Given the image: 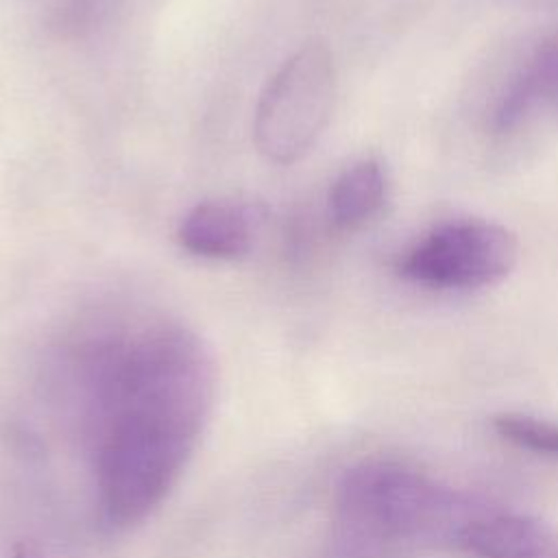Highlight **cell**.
Wrapping results in <instances>:
<instances>
[{
  "mask_svg": "<svg viewBox=\"0 0 558 558\" xmlns=\"http://www.w3.org/2000/svg\"><path fill=\"white\" fill-rule=\"evenodd\" d=\"M519 259L517 235L486 220L440 225L399 262V272L432 288H484L510 275Z\"/></svg>",
  "mask_w": 558,
  "mask_h": 558,
  "instance_id": "277c9868",
  "label": "cell"
},
{
  "mask_svg": "<svg viewBox=\"0 0 558 558\" xmlns=\"http://www.w3.org/2000/svg\"><path fill=\"white\" fill-rule=\"evenodd\" d=\"M214 392V357L181 325H150L96 351L85 423L107 525H137L163 504L203 436Z\"/></svg>",
  "mask_w": 558,
  "mask_h": 558,
  "instance_id": "6da1fadb",
  "label": "cell"
},
{
  "mask_svg": "<svg viewBox=\"0 0 558 558\" xmlns=\"http://www.w3.org/2000/svg\"><path fill=\"white\" fill-rule=\"evenodd\" d=\"M486 506L392 460L349 466L333 490L329 558H410L458 547Z\"/></svg>",
  "mask_w": 558,
  "mask_h": 558,
  "instance_id": "7a4b0ae2",
  "label": "cell"
},
{
  "mask_svg": "<svg viewBox=\"0 0 558 558\" xmlns=\"http://www.w3.org/2000/svg\"><path fill=\"white\" fill-rule=\"evenodd\" d=\"M558 102V33L547 39L523 74L512 83L497 109V126L508 129L536 102Z\"/></svg>",
  "mask_w": 558,
  "mask_h": 558,
  "instance_id": "ba28073f",
  "label": "cell"
},
{
  "mask_svg": "<svg viewBox=\"0 0 558 558\" xmlns=\"http://www.w3.org/2000/svg\"><path fill=\"white\" fill-rule=\"evenodd\" d=\"M493 429L519 449L558 458V423L521 412H501L490 418Z\"/></svg>",
  "mask_w": 558,
  "mask_h": 558,
  "instance_id": "9c48e42d",
  "label": "cell"
},
{
  "mask_svg": "<svg viewBox=\"0 0 558 558\" xmlns=\"http://www.w3.org/2000/svg\"><path fill=\"white\" fill-rule=\"evenodd\" d=\"M388 177L384 166L368 157L347 166L329 190V211L338 227L357 229L384 205Z\"/></svg>",
  "mask_w": 558,
  "mask_h": 558,
  "instance_id": "52a82bcc",
  "label": "cell"
},
{
  "mask_svg": "<svg viewBox=\"0 0 558 558\" xmlns=\"http://www.w3.org/2000/svg\"><path fill=\"white\" fill-rule=\"evenodd\" d=\"M333 105V57L323 41L303 44L259 94L253 120L257 150L275 163L299 161L327 129Z\"/></svg>",
  "mask_w": 558,
  "mask_h": 558,
  "instance_id": "3957f363",
  "label": "cell"
},
{
  "mask_svg": "<svg viewBox=\"0 0 558 558\" xmlns=\"http://www.w3.org/2000/svg\"><path fill=\"white\" fill-rule=\"evenodd\" d=\"M458 549L477 558H558V532L536 517L486 508L462 532Z\"/></svg>",
  "mask_w": 558,
  "mask_h": 558,
  "instance_id": "8992f818",
  "label": "cell"
},
{
  "mask_svg": "<svg viewBox=\"0 0 558 558\" xmlns=\"http://www.w3.org/2000/svg\"><path fill=\"white\" fill-rule=\"evenodd\" d=\"M262 214L257 207L218 198L194 205L177 229L179 244L198 257L235 259L251 251Z\"/></svg>",
  "mask_w": 558,
  "mask_h": 558,
  "instance_id": "5b68a950",
  "label": "cell"
}]
</instances>
